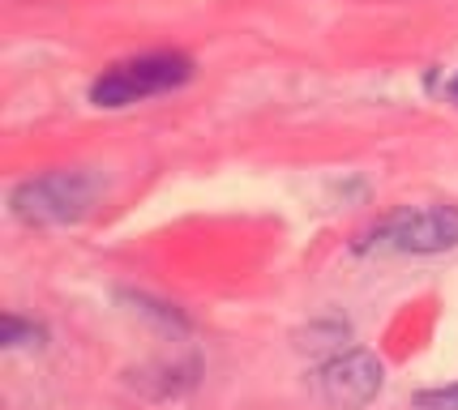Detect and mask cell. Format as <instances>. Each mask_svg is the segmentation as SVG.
<instances>
[{
  "mask_svg": "<svg viewBox=\"0 0 458 410\" xmlns=\"http://www.w3.org/2000/svg\"><path fill=\"white\" fill-rule=\"evenodd\" d=\"M458 248V205H407L352 239L360 256H437Z\"/></svg>",
  "mask_w": 458,
  "mask_h": 410,
  "instance_id": "6da1fadb",
  "label": "cell"
},
{
  "mask_svg": "<svg viewBox=\"0 0 458 410\" xmlns=\"http://www.w3.org/2000/svg\"><path fill=\"white\" fill-rule=\"evenodd\" d=\"M189 78H193V60L184 52H146V56L116 60L112 69H103L90 81V103L116 112V107H133L155 95H172Z\"/></svg>",
  "mask_w": 458,
  "mask_h": 410,
  "instance_id": "7a4b0ae2",
  "label": "cell"
},
{
  "mask_svg": "<svg viewBox=\"0 0 458 410\" xmlns=\"http://www.w3.org/2000/svg\"><path fill=\"white\" fill-rule=\"evenodd\" d=\"M99 176L90 172H43L9 193V214L26 227H64L95 210Z\"/></svg>",
  "mask_w": 458,
  "mask_h": 410,
  "instance_id": "3957f363",
  "label": "cell"
},
{
  "mask_svg": "<svg viewBox=\"0 0 458 410\" xmlns=\"http://www.w3.org/2000/svg\"><path fill=\"white\" fill-rule=\"evenodd\" d=\"M386 385V368L373 351H339L335 359H326L318 372V389L330 406H343V410H360L369 406L373 397L381 393Z\"/></svg>",
  "mask_w": 458,
  "mask_h": 410,
  "instance_id": "277c9868",
  "label": "cell"
},
{
  "mask_svg": "<svg viewBox=\"0 0 458 410\" xmlns=\"http://www.w3.org/2000/svg\"><path fill=\"white\" fill-rule=\"evenodd\" d=\"M133 308H138L141 316H155L163 330H176V333L189 330V321H184L176 308H167V304H155V299H146V295H133Z\"/></svg>",
  "mask_w": 458,
  "mask_h": 410,
  "instance_id": "5b68a950",
  "label": "cell"
},
{
  "mask_svg": "<svg viewBox=\"0 0 458 410\" xmlns=\"http://www.w3.org/2000/svg\"><path fill=\"white\" fill-rule=\"evenodd\" d=\"M416 410H458V381L454 385H437V389L416 393Z\"/></svg>",
  "mask_w": 458,
  "mask_h": 410,
  "instance_id": "8992f818",
  "label": "cell"
},
{
  "mask_svg": "<svg viewBox=\"0 0 458 410\" xmlns=\"http://www.w3.org/2000/svg\"><path fill=\"white\" fill-rule=\"evenodd\" d=\"M35 338H43V330L26 325L21 316H4V321H0V342H4V347H21V342H35Z\"/></svg>",
  "mask_w": 458,
  "mask_h": 410,
  "instance_id": "52a82bcc",
  "label": "cell"
},
{
  "mask_svg": "<svg viewBox=\"0 0 458 410\" xmlns=\"http://www.w3.org/2000/svg\"><path fill=\"white\" fill-rule=\"evenodd\" d=\"M441 98H445V103H458V69L441 81Z\"/></svg>",
  "mask_w": 458,
  "mask_h": 410,
  "instance_id": "ba28073f",
  "label": "cell"
}]
</instances>
